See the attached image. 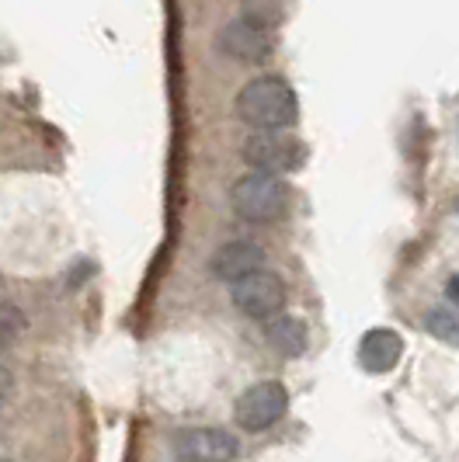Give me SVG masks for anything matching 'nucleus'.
<instances>
[{
  "instance_id": "dca6fc26",
  "label": "nucleus",
  "mask_w": 459,
  "mask_h": 462,
  "mask_svg": "<svg viewBox=\"0 0 459 462\" xmlns=\"http://www.w3.org/2000/svg\"><path fill=\"white\" fill-rule=\"evenodd\" d=\"M456 212H459V199H456Z\"/></svg>"
},
{
  "instance_id": "39448f33",
  "label": "nucleus",
  "mask_w": 459,
  "mask_h": 462,
  "mask_svg": "<svg viewBox=\"0 0 459 462\" xmlns=\"http://www.w3.org/2000/svg\"><path fill=\"white\" fill-rule=\"evenodd\" d=\"M289 411V393H286V386L276 383V379H265V383H254L248 386L244 393L237 396V407H233V417H237V424L244 428V431H268V428H276L278 420L286 417Z\"/></svg>"
},
{
  "instance_id": "f8f14e48",
  "label": "nucleus",
  "mask_w": 459,
  "mask_h": 462,
  "mask_svg": "<svg viewBox=\"0 0 459 462\" xmlns=\"http://www.w3.org/2000/svg\"><path fill=\"white\" fill-rule=\"evenodd\" d=\"M11 386H14V375H11V369L0 362V400L11 393Z\"/></svg>"
},
{
  "instance_id": "423d86ee",
  "label": "nucleus",
  "mask_w": 459,
  "mask_h": 462,
  "mask_svg": "<svg viewBox=\"0 0 459 462\" xmlns=\"http://www.w3.org/2000/svg\"><path fill=\"white\" fill-rule=\"evenodd\" d=\"M230 296H233L237 310L244 317H251V320H276V317H282V306H286V282L276 272L261 268L254 275L240 278L237 285H230Z\"/></svg>"
},
{
  "instance_id": "9d476101",
  "label": "nucleus",
  "mask_w": 459,
  "mask_h": 462,
  "mask_svg": "<svg viewBox=\"0 0 459 462\" xmlns=\"http://www.w3.org/2000/svg\"><path fill=\"white\" fill-rule=\"evenodd\" d=\"M268 345L276 347L278 355H286V358H299L306 351V345H310L306 324L299 317H289V313L268 320Z\"/></svg>"
},
{
  "instance_id": "f3484780",
  "label": "nucleus",
  "mask_w": 459,
  "mask_h": 462,
  "mask_svg": "<svg viewBox=\"0 0 459 462\" xmlns=\"http://www.w3.org/2000/svg\"><path fill=\"white\" fill-rule=\"evenodd\" d=\"M0 462H4V459H0Z\"/></svg>"
},
{
  "instance_id": "1a4fd4ad",
  "label": "nucleus",
  "mask_w": 459,
  "mask_h": 462,
  "mask_svg": "<svg viewBox=\"0 0 459 462\" xmlns=\"http://www.w3.org/2000/svg\"><path fill=\"white\" fill-rule=\"evenodd\" d=\"M400 355H404V341L390 327H372V330H366V337L359 341V365L372 372V375L393 372L397 362H400Z\"/></svg>"
},
{
  "instance_id": "20e7f679",
  "label": "nucleus",
  "mask_w": 459,
  "mask_h": 462,
  "mask_svg": "<svg viewBox=\"0 0 459 462\" xmlns=\"http://www.w3.org/2000/svg\"><path fill=\"white\" fill-rule=\"evenodd\" d=\"M216 46H220V52H223L227 60H233V63L261 67V63H268L272 52H276V35H272V28H265L261 22L240 14V18H230V22L220 28Z\"/></svg>"
},
{
  "instance_id": "7ed1b4c3",
  "label": "nucleus",
  "mask_w": 459,
  "mask_h": 462,
  "mask_svg": "<svg viewBox=\"0 0 459 462\" xmlns=\"http://www.w3.org/2000/svg\"><path fill=\"white\" fill-rule=\"evenodd\" d=\"M240 153L254 167V174H272V178L296 174L306 163L303 139L289 136V133H254V136H248Z\"/></svg>"
},
{
  "instance_id": "4468645a",
  "label": "nucleus",
  "mask_w": 459,
  "mask_h": 462,
  "mask_svg": "<svg viewBox=\"0 0 459 462\" xmlns=\"http://www.w3.org/2000/svg\"><path fill=\"white\" fill-rule=\"evenodd\" d=\"M7 334H11V330H7V324H4V320H0V345H4V341H7Z\"/></svg>"
},
{
  "instance_id": "ddd939ff",
  "label": "nucleus",
  "mask_w": 459,
  "mask_h": 462,
  "mask_svg": "<svg viewBox=\"0 0 459 462\" xmlns=\"http://www.w3.org/2000/svg\"><path fill=\"white\" fill-rule=\"evenodd\" d=\"M445 296H449V302H456L459 306V275H453L449 282H445Z\"/></svg>"
},
{
  "instance_id": "f03ea898",
  "label": "nucleus",
  "mask_w": 459,
  "mask_h": 462,
  "mask_svg": "<svg viewBox=\"0 0 459 462\" xmlns=\"http://www.w3.org/2000/svg\"><path fill=\"white\" fill-rule=\"evenodd\" d=\"M230 206L240 219L248 223H278L286 219V212L293 206V188L286 178L272 174H244L237 185L230 188Z\"/></svg>"
},
{
  "instance_id": "6e6552de",
  "label": "nucleus",
  "mask_w": 459,
  "mask_h": 462,
  "mask_svg": "<svg viewBox=\"0 0 459 462\" xmlns=\"http://www.w3.org/2000/svg\"><path fill=\"white\" fill-rule=\"evenodd\" d=\"M261 268H265V251L254 240H230V244H223L216 254L209 257L212 278H220L227 285H237L240 278L254 275Z\"/></svg>"
},
{
  "instance_id": "9b49d317",
  "label": "nucleus",
  "mask_w": 459,
  "mask_h": 462,
  "mask_svg": "<svg viewBox=\"0 0 459 462\" xmlns=\"http://www.w3.org/2000/svg\"><path fill=\"white\" fill-rule=\"evenodd\" d=\"M425 327H428L432 337L459 347V317L456 313H449V310H432V313L425 317Z\"/></svg>"
},
{
  "instance_id": "f257e3e1",
  "label": "nucleus",
  "mask_w": 459,
  "mask_h": 462,
  "mask_svg": "<svg viewBox=\"0 0 459 462\" xmlns=\"http://www.w3.org/2000/svg\"><path fill=\"white\" fill-rule=\"evenodd\" d=\"M237 118L254 133H286L299 122V97L282 77H254L237 91Z\"/></svg>"
},
{
  "instance_id": "0eeeda50",
  "label": "nucleus",
  "mask_w": 459,
  "mask_h": 462,
  "mask_svg": "<svg viewBox=\"0 0 459 462\" xmlns=\"http://www.w3.org/2000/svg\"><path fill=\"white\" fill-rule=\"evenodd\" d=\"M174 456L182 462H233L237 439L223 428H184L174 435Z\"/></svg>"
},
{
  "instance_id": "2eb2a0df",
  "label": "nucleus",
  "mask_w": 459,
  "mask_h": 462,
  "mask_svg": "<svg viewBox=\"0 0 459 462\" xmlns=\"http://www.w3.org/2000/svg\"><path fill=\"white\" fill-rule=\"evenodd\" d=\"M0 411H4V400H0Z\"/></svg>"
}]
</instances>
